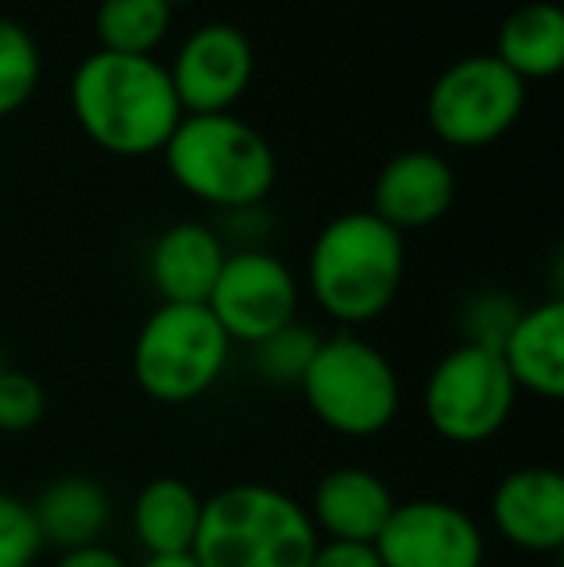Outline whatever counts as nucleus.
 Returning <instances> with one entry per match:
<instances>
[{
	"label": "nucleus",
	"instance_id": "aec40b11",
	"mask_svg": "<svg viewBox=\"0 0 564 567\" xmlns=\"http://www.w3.org/2000/svg\"><path fill=\"white\" fill-rule=\"evenodd\" d=\"M174 8L166 0H101L93 16L101 51L155 54L171 35Z\"/></svg>",
	"mask_w": 564,
	"mask_h": 567
},
{
	"label": "nucleus",
	"instance_id": "6e6552de",
	"mask_svg": "<svg viewBox=\"0 0 564 567\" xmlns=\"http://www.w3.org/2000/svg\"><path fill=\"white\" fill-rule=\"evenodd\" d=\"M526 82L495 54H468L437 74L425 97V124L441 143L460 151L488 147L519 124Z\"/></svg>",
	"mask_w": 564,
	"mask_h": 567
},
{
	"label": "nucleus",
	"instance_id": "b1692460",
	"mask_svg": "<svg viewBox=\"0 0 564 567\" xmlns=\"http://www.w3.org/2000/svg\"><path fill=\"white\" fill-rule=\"evenodd\" d=\"M43 413L47 394L39 386V379L8 367L4 379H0V433H28V429H35L43 421Z\"/></svg>",
	"mask_w": 564,
	"mask_h": 567
},
{
	"label": "nucleus",
	"instance_id": "9b49d317",
	"mask_svg": "<svg viewBox=\"0 0 564 567\" xmlns=\"http://www.w3.org/2000/svg\"><path fill=\"white\" fill-rule=\"evenodd\" d=\"M371 548L383 567H483L488 553L475 517L441 498L394 502Z\"/></svg>",
	"mask_w": 564,
	"mask_h": 567
},
{
	"label": "nucleus",
	"instance_id": "39448f33",
	"mask_svg": "<svg viewBox=\"0 0 564 567\" xmlns=\"http://www.w3.org/2000/svg\"><path fill=\"white\" fill-rule=\"evenodd\" d=\"M301 398L325 429L340 436H379L402 410L394 363L356 332L321 337L317 355L301 379Z\"/></svg>",
	"mask_w": 564,
	"mask_h": 567
},
{
	"label": "nucleus",
	"instance_id": "a211bd4d",
	"mask_svg": "<svg viewBox=\"0 0 564 567\" xmlns=\"http://www.w3.org/2000/svg\"><path fill=\"white\" fill-rule=\"evenodd\" d=\"M202 494L186 478H151L136 494L132 529L147 556H189L202 525Z\"/></svg>",
	"mask_w": 564,
	"mask_h": 567
},
{
	"label": "nucleus",
	"instance_id": "4468645a",
	"mask_svg": "<svg viewBox=\"0 0 564 567\" xmlns=\"http://www.w3.org/2000/svg\"><path fill=\"white\" fill-rule=\"evenodd\" d=\"M309 522L317 537L337 545H376L387 517L394 514V494L368 467H332L314 486Z\"/></svg>",
	"mask_w": 564,
	"mask_h": 567
},
{
	"label": "nucleus",
	"instance_id": "cd10ccee",
	"mask_svg": "<svg viewBox=\"0 0 564 567\" xmlns=\"http://www.w3.org/2000/svg\"><path fill=\"white\" fill-rule=\"evenodd\" d=\"M140 567H202L194 556H147Z\"/></svg>",
	"mask_w": 564,
	"mask_h": 567
},
{
	"label": "nucleus",
	"instance_id": "412c9836",
	"mask_svg": "<svg viewBox=\"0 0 564 567\" xmlns=\"http://www.w3.org/2000/svg\"><path fill=\"white\" fill-rule=\"evenodd\" d=\"M43 54L39 43L20 20L0 16V120L16 116L39 90Z\"/></svg>",
	"mask_w": 564,
	"mask_h": 567
},
{
	"label": "nucleus",
	"instance_id": "bb28decb",
	"mask_svg": "<svg viewBox=\"0 0 564 567\" xmlns=\"http://www.w3.org/2000/svg\"><path fill=\"white\" fill-rule=\"evenodd\" d=\"M54 567H129L121 553H113L109 545H85V548H70L59 556Z\"/></svg>",
	"mask_w": 564,
	"mask_h": 567
},
{
	"label": "nucleus",
	"instance_id": "6ab92c4d",
	"mask_svg": "<svg viewBox=\"0 0 564 567\" xmlns=\"http://www.w3.org/2000/svg\"><path fill=\"white\" fill-rule=\"evenodd\" d=\"M491 54L522 82L553 78L564 66V12L545 0L514 8L499 28Z\"/></svg>",
	"mask_w": 564,
	"mask_h": 567
},
{
	"label": "nucleus",
	"instance_id": "dca6fc26",
	"mask_svg": "<svg viewBox=\"0 0 564 567\" xmlns=\"http://www.w3.org/2000/svg\"><path fill=\"white\" fill-rule=\"evenodd\" d=\"M503 367L511 371L519 394L557 402L564 394V301L550 298L534 309H522L506 340L499 343Z\"/></svg>",
	"mask_w": 564,
	"mask_h": 567
},
{
	"label": "nucleus",
	"instance_id": "5701e85b",
	"mask_svg": "<svg viewBox=\"0 0 564 567\" xmlns=\"http://www.w3.org/2000/svg\"><path fill=\"white\" fill-rule=\"evenodd\" d=\"M43 553L31 502L0 491V567H31Z\"/></svg>",
	"mask_w": 564,
	"mask_h": 567
},
{
	"label": "nucleus",
	"instance_id": "c756f323",
	"mask_svg": "<svg viewBox=\"0 0 564 567\" xmlns=\"http://www.w3.org/2000/svg\"><path fill=\"white\" fill-rule=\"evenodd\" d=\"M166 4L174 8V4H197V0H166Z\"/></svg>",
	"mask_w": 564,
	"mask_h": 567
},
{
	"label": "nucleus",
	"instance_id": "2eb2a0df",
	"mask_svg": "<svg viewBox=\"0 0 564 567\" xmlns=\"http://www.w3.org/2000/svg\"><path fill=\"white\" fill-rule=\"evenodd\" d=\"M228 259L225 236L202 220H182L151 244L147 275L163 306H205Z\"/></svg>",
	"mask_w": 564,
	"mask_h": 567
},
{
	"label": "nucleus",
	"instance_id": "393cba45",
	"mask_svg": "<svg viewBox=\"0 0 564 567\" xmlns=\"http://www.w3.org/2000/svg\"><path fill=\"white\" fill-rule=\"evenodd\" d=\"M522 309L514 306L511 298H499V293H488V298H475L472 306H468V337L464 343H480V348H495L506 340V332H511V324L519 321Z\"/></svg>",
	"mask_w": 564,
	"mask_h": 567
},
{
	"label": "nucleus",
	"instance_id": "f03ea898",
	"mask_svg": "<svg viewBox=\"0 0 564 567\" xmlns=\"http://www.w3.org/2000/svg\"><path fill=\"white\" fill-rule=\"evenodd\" d=\"M407 278V239L371 209L340 213L317 231L306 286L325 317L352 332L391 309Z\"/></svg>",
	"mask_w": 564,
	"mask_h": 567
},
{
	"label": "nucleus",
	"instance_id": "0eeeda50",
	"mask_svg": "<svg viewBox=\"0 0 564 567\" xmlns=\"http://www.w3.org/2000/svg\"><path fill=\"white\" fill-rule=\"evenodd\" d=\"M519 386L495 348L460 343L433 363L422 390L425 421L449 444H483L511 421Z\"/></svg>",
	"mask_w": 564,
	"mask_h": 567
},
{
	"label": "nucleus",
	"instance_id": "ddd939ff",
	"mask_svg": "<svg viewBox=\"0 0 564 567\" xmlns=\"http://www.w3.org/2000/svg\"><path fill=\"white\" fill-rule=\"evenodd\" d=\"M491 525L522 553L564 548V478L557 467H519L491 494Z\"/></svg>",
	"mask_w": 564,
	"mask_h": 567
},
{
	"label": "nucleus",
	"instance_id": "20e7f679",
	"mask_svg": "<svg viewBox=\"0 0 564 567\" xmlns=\"http://www.w3.org/2000/svg\"><path fill=\"white\" fill-rule=\"evenodd\" d=\"M163 158L174 186L221 213L264 205L279 178V158L267 135L233 113L182 116Z\"/></svg>",
	"mask_w": 564,
	"mask_h": 567
},
{
	"label": "nucleus",
	"instance_id": "1a4fd4ad",
	"mask_svg": "<svg viewBox=\"0 0 564 567\" xmlns=\"http://www.w3.org/2000/svg\"><path fill=\"white\" fill-rule=\"evenodd\" d=\"M205 309L228 343L256 348L271 332L298 321V278L279 255L264 247H240V251H228Z\"/></svg>",
	"mask_w": 564,
	"mask_h": 567
},
{
	"label": "nucleus",
	"instance_id": "9d476101",
	"mask_svg": "<svg viewBox=\"0 0 564 567\" xmlns=\"http://www.w3.org/2000/svg\"><path fill=\"white\" fill-rule=\"evenodd\" d=\"M166 74H171L182 116L233 113V105L256 78V51L236 23L213 20L182 39Z\"/></svg>",
	"mask_w": 564,
	"mask_h": 567
},
{
	"label": "nucleus",
	"instance_id": "f3484780",
	"mask_svg": "<svg viewBox=\"0 0 564 567\" xmlns=\"http://www.w3.org/2000/svg\"><path fill=\"white\" fill-rule=\"evenodd\" d=\"M31 514H35L43 545L70 553V548L101 545V533L109 529V517H113V502L105 486L93 478L62 475L39 491Z\"/></svg>",
	"mask_w": 564,
	"mask_h": 567
},
{
	"label": "nucleus",
	"instance_id": "7ed1b4c3",
	"mask_svg": "<svg viewBox=\"0 0 564 567\" xmlns=\"http://www.w3.org/2000/svg\"><path fill=\"white\" fill-rule=\"evenodd\" d=\"M317 537L309 509L267 483H233L202 502L194 560L202 567H306Z\"/></svg>",
	"mask_w": 564,
	"mask_h": 567
},
{
	"label": "nucleus",
	"instance_id": "4be33fe9",
	"mask_svg": "<svg viewBox=\"0 0 564 567\" xmlns=\"http://www.w3.org/2000/svg\"><path fill=\"white\" fill-rule=\"evenodd\" d=\"M317 343H321V337H317L309 324L290 321L286 329L271 332V337L259 340L256 348H252V363H256V371L264 374V382L298 390L309 371V363H314V355H317Z\"/></svg>",
	"mask_w": 564,
	"mask_h": 567
},
{
	"label": "nucleus",
	"instance_id": "423d86ee",
	"mask_svg": "<svg viewBox=\"0 0 564 567\" xmlns=\"http://www.w3.org/2000/svg\"><path fill=\"white\" fill-rule=\"evenodd\" d=\"M233 343L205 306H163L143 321L132 343L140 390L163 405L197 402L225 374Z\"/></svg>",
	"mask_w": 564,
	"mask_h": 567
},
{
	"label": "nucleus",
	"instance_id": "f257e3e1",
	"mask_svg": "<svg viewBox=\"0 0 564 567\" xmlns=\"http://www.w3.org/2000/svg\"><path fill=\"white\" fill-rule=\"evenodd\" d=\"M70 113L78 127L116 158L163 155L182 105L155 54L93 51L70 78Z\"/></svg>",
	"mask_w": 564,
	"mask_h": 567
},
{
	"label": "nucleus",
	"instance_id": "f8f14e48",
	"mask_svg": "<svg viewBox=\"0 0 564 567\" xmlns=\"http://www.w3.org/2000/svg\"><path fill=\"white\" fill-rule=\"evenodd\" d=\"M457 178L452 166L437 151H402L379 171L371 186V213L394 231L429 228L452 209Z\"/></svg>",
	"mask_w": 564,
	"mask_h": 567
},
{
	"label": "nucleus",
	"instance_id": "a878e982",
	"mask_svg": "<svg viewBox=\"0 0 564 567\" xmlns=\"http://www.w3.org/2000/svg\"><path fill=\"white\" fill-rule=\"evenodd\" d=\"M306 567H383L371 545H337V540H321L314 560Z\"/></svg>",
	"mask_w": 564,
	"mask_h": 567
},
{
	"label": "nucleus",
	"instance_id": "c85d7f7f",
	"mask_svg": "<svg viewBox=\"0 0 564 567\" xmlns=\"http://www.w3.org/2000/svg\"><path fill=\"white\" fill-rule=\"evenodd\" d=\"M4 371H8V363H4V351H0V379H4Z\"/></svg>",
	"mask_w": 564,
	"mask_h": 567
}]
</instances>
